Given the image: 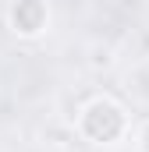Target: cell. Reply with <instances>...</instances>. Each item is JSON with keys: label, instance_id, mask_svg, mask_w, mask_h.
I'll return each mask as SVG.
<instances>
[{"label": "cell", "instance_id": "1", "mask_svg": "<svg viewBox=\"0 0 149 152\" xmlns=\"http://www.w3.org/2000/svg\"><path fill=\"white\" fill-rule=\"evenodd\" d=\"M89 131L96 134V138H110V134H117V127H121V113L114 110L110 103H96L92 110H89Z\"/></svg>", "mask_w": 149, "mask_h": 152}, {"label": "cell", "instance_id": "2", "mask_svg": "<svg viewBox=\"0 0 149 152\" xmlns=\"http://www.w3.org/2000/svg\"><path fill=\"white\" fill-rule=\"evenodd\" d=\"M146 149H149V131H146Z\"/></svg>", "mask_w": 149, "mask_h": 152}]
</instances>
